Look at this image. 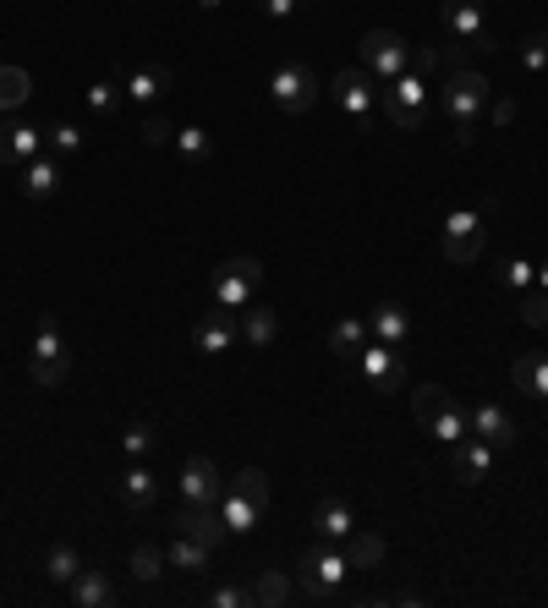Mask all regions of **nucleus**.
I'll return each mask as SVG.
<instances>
[{
  "mask_svg": "<svg viewBox=\"0 0 548 608\" xmlns=\"http://www.w3.org/2000/svg\"><path fill=\"white\" fill-rule=\"evenodd\" d=\"M537 285H543V290H548V263H537Z\"/></svg>",
  "mask_w": 548,
  "mask_h": 608,
  "instance_id": "nucleus-48",
  "label": "nucleus"
},
{
  "mask_svg": "<svg viewBox=\"0 0 548 608\" xmlns=\"http://www.w3.org/2000/svg\"><path fill=\"white\" fill-rule=\"evenodd\" d=\"M165 564H171V559H165L154 543H137V548H132V575H137V581H160Z\"/></svg>",
  "mask_w": 548,
  "mask_h": 608,
  "instance_id": "nucleus-37",
  "label": "nucleus"
},
{
  "mask_svg": "<svg viewBox=\"0 0 548 608\" xmlns=\"http://www.w3.org/2000/svg\"><path fill=\"white\" fill-rule=\"evenodd\" d=\"M439 17H445V28L461 39V50H494L488 34H483V0H445Z\"/></svg>",
  "mask_w": 548,
  "mask_h": 608,
  "instance_id": "nucleus-12",
  "label": "nucleus"
},
{
  "mask_svg": "<svg viewBox=\"0 0 548 608\" xmlns=\"http://www.w3.org/2000/svg\"><path fill=\"white\" fill-rule=\"evenodd\" d=\"M252 603H258V608H281V603H291V581H286L281 570H258V581H252Z\"/></svg>",
  "mask_w": 548,
  "mask_h": 608,
  "instance_id": "nucleus-33",
  "label": "nucleus"
},
{
  "mask_svg": "<svg viewBox=\"0 0 548 608\" xmlns=\"http://www.w3.org/2000/svg\"><path fill=\"white\" fill-rule=\"evenodd\" d=\"M241 313H247V319H241V340H247V346H269L274 335H281V319H274V308H252V301H247Z\"/></svg>",
  "mask_w": 548,
  "mask_h": 608,
  "instance_id": "nucleus-30",
  "label": "nucleus"
},
{
  "mask_svg": "<svg viewBox=\"0 0 548 608\" xmlns=\"http://www.w3.org/2000/svg\"><path fill=\"white\" fill-rule=\"evenodd\" d=\"M83 99H88V110H94V115H121V104H126V88H121V83H110V77H99V83H94Z\"/></svg>",
  "mask_w": 548,
  "mask_h": 608,
  "instance_id": "nucleus-34",
  "label": "nucleus"
},
{
  "mask_svg": "<svg viewBox=\"0 0 548 608\" xmlns=\"http://www.w3.org/2000/svg\"><path fill=\"white\" fill-rule=\"evenodd\" d=\"M510 379H515V389H521V395H532V400H548V357H537V351L515 357Z\"/></svg>",
  "mask_w": 548,
  "mask_h": 608,
  "instance_id": "nucleus-23",
  "label": "nucleus"
},
{
  "mask_svg": "<svg viewBox=\"0 0 548 608\" xmlns=\"http://www.w3.org/2000/svg\"><path fill=\"white\" fill-rule=\"evenodd\" d=\"M362 61H368V72L378 83H395L411 66V45L400 34H389V28H373V34H362Z\"/></svg>",
  "mask_w": 548,
  "mask_h": 608,
  "instance_id": "nucleus-9",
  "label": "nucleus"
},
{
  "mask_svg": "<svg viewBox=\"0 0 548 608\" xmlns=\"http://www.w3.org/2000/svg\"><path fill=\"white\" fill-rule=\"evenodd\" d=\"M154 494H160V488H154V472H149V467H132V472L121 477V505H126L132 516H137V510H149Z\"/></svg>",
  "mask_w": 548,
  "mask_h": 608,
  "instance_id": "nucleus-27",
  "label": "nucleus"
},
{
  "mask_svg": "<svg viewBox=\"0 0 548 608\" xmlns=\"http://www.w3.org/2000/svg\"><path fill=\"white\" fill-rule=\"evenodd\" d=\"M171 142H176V154H182L187 165H209V160H214V137H209L203 126H182Z\"/></svg>",
  "mask_w": 548,
  "mask_h": 608,
  "instance_id": "nucleus-31",
  "label": "nucleus"
},
{
  "mask_svg": "<svg viewBox=\"0 0 548 608\" xmlns=\"http://www.w3.org/2000/svg\"><path fill=\"white\" fill-rule=\"evenodd\" d=\"M198 7H203V12H214V7H220V0H198Z\"/></svg>",
  "mask_w": 548,
  "mask_h": 608,
  "instance_id": "nucleus-49",
  "label": "nucleus"
},
{
  "mask_svg": "<svg viewBox=\"0 0 548 608\" xmlns=\"http://www.w3.org/2000/svg\"><path fill=\"white\" fill-rule=\"evenodd\" d=\"M488 247V214L483 209H456L445 220V258L450 263H477Z\"/></svg>",
  "mask_w": 548,
  "mask_h": 608,
  "instance_id": "nucleus-8",
  "label": "nucleus"
},
{
  "mask_svg": "<svg viewBox=\"0 0 548 608\" xmlns=\"http://www.w3.org/2000/svg\"><path fill=\"white\" fill-rule=\"evenodd\" d=\"M66 368H72L66 340H61L55 319L45 313V319H39V335H34V351H28V373H34V384H39V389H55V384L66 379Z\"/></svg>",
  "mask_w": 548,
  "mask_h": 608,
  "instance_id": "nucleus-7",
  "label": "nucleus"
},
{
  "mask_svg": "<svg viewBox=\"0 0 548 608\" xmlns=\"http://www.w3.org/2000/svg\"><path fill=\"white\" fill-rule=\"evenodd\" d=\"M297 575H302V597H313V603H340V586H346V575H351V564H346V548L319 537V543L302 554Z\"/></svg>",
  "mask_w": 548,
  "mask_h": 608,
  "instance_id": "nucleus-2",
  "label": "nucleus"
},
{
  "mask_svg": "<svg viewBox=\"0 0 548 608\" xmlns=\"http://www.w3.org/2000/svg\"><path fill=\"white\" fill-rule=\"evenodd\" d=\"M110 597H115V592H110V581H104L99 570H88V564H83V570H77V581H72V603H77V608H104Z\"/></svg>",
  "mask_w": 548,
  "mask_h": 608,
  "instance_id": "nucleus-29",
  "label": "nucleus"
},
{
  "mask_svg": "<svg viewBox=\"0 0 548 608\" xmlns=\"http://www.w3.org/2000/svg\"><path fill=\"white\" fill-rule=\"evenodd\" d=\"M137 132H144V142H149V148H165V142L176 137V126H171V121H160V115H144V121H137Z\"/></svg>",
  "mask_w": 548,
  "mask_h": 608,
  "instance_id": "nucleus-44",
  "label": "nucleus"
},
{
  "mask_svg": "<svg viewBox=\"0 0 548 608\" xmlns=\"http://www.w3.org/2000/svg\"><path fill=\"white\" fill-rule=\"evenodd\" d=\"M121 88H126V99H132L137 110H149V104H154V99L171 88V72H165V66H137V72H132Z\"/></svg>",
  "mask_w": 548,
  "mask_h": 608,
  "instance_id": "nucleus-20",
  "label": "nucleus"
},
{
  "mask_svg": "<svg viewBox=\"0 0 548 608\" xmlns=\"http://www.w3.org/2000/svg\"><path fill=\"white\" fill-rule=\"evenodd\" d=\"M428 77H418V72H400L395 83H384V121L395 126V132H418L423 121H428Z\"/></svg>",
  "mask_w": 548,
  "mask_h": 608,
  "instance_id": "nucleus-3",
  "label": "nucleus"
},
{
  "mask_svg": "<svg viewBox=\"0 0 548 608\" xmlns=\"http://www.w3.org/2000/svg\"><path fill=\"white\" fill-rule=\"evenodd\" d=\"M340 548H346V564H351V570H373V564L384 559V537H378V532H362V526H357Z\"/></svg>",
  "mask_w": 548,
  "mask_h": 608,
  "instance_id": "nucleus-28",
  "label": "nucleus"
},
{
  "mask_svg": "<svg viewBox=\"0 0 548 608\" xmlns=\"http://www.w3.org/2000/svg\"><path fill=\"white\" fill-rule=\"evenodd\" d=\"M209 603H214V608H247L252 592H241L236 581H220V586H209Z\"/></svg>",
  "mask_w": 548,
  "mask_h": 608,
  "instance_id": "nucleus-43",
  "label": "nucleus"
},
{
  "mask_svg": "<svg viewBox=\"0 0 548 608\" xmlns=\"http://www.w3.org/2000/svg\"><path fill=\"white\" fill-rule=\"evenodd\" d=\"M269 94H274V104H281L286 115H302V110L319 104V72L308 61H281L274 77H269Z\"/></svg>",
  "mask_w": 548,
  "mask_h": 608,
  "instance_id": "nucleus-6",
  "label": "nucleus"
},
{
  "mask_svg": "<svg viewBox=\"0 0 548 608\" xmlns=\"http://www.w3.org/2000/svg\"><path fill=\"white\" fill-rule=\"evenodd\" d=\"M313 526H319V537H324V543H346V537L357 532V516H351V505H346L340 494H329V499H319Z\"/></svg>",
  "mask_w": 548,
  "mask_h": 608,
  "instance_id": "nucleus-16",
  "label": "nucleus"
},
{
  "mask_svg": "<svg viewBox=\"0 0 548 608\" xmlns=\"http://www.w3.org/2000/svg\"><path fill=\"white\" fill-rule=\"evenodd\" d=\"M220 494H225V477H220V467L209 461V455H192V461L182 467V499H187V505H203V510H214V505H220Z\"/></svg>",
  "mask_w": 548,
  "mask_h": 608,
  "instance_id": "nucleus-11",
  "label": "nucleus"
},
{
  "mask_svg": "<svg viewBox=\"0 0 548 608\" xmlns=\"http://www.w3.org/2000/svg\"><path fill=\"white\" fill-rule=\"evenodd\" d=\"M445 115H450L456 142L466 148V142L477 137L483 115H488V77H477V72L456 66V72H450V83H445Z\"/></svg>",
  "mask_w": 548,
  "mask_h": 608,
  "instance_id": "nucleus-1",
  "label": "nucleus"
},
{
  "mask_svg": "<svg viewBox=\"0 0 548 608\" xmlns=\"http://www.w3.org/2000/svg\"><path fill=\"white\" fill-rule=\"evenodd\" d=\"M515 308H521V324L526 330H548V290L543 285H526Z\"/></svg>",
  "mask_w": 548,
  "mask_h": 608,
  "instance_id": "nucleus-36",
  "label": "nucleus"
},
{
  "mask_svg": "<svg viewBox=\"0 0 548 608\" xmlns=\"http://www.w3.org/2000/svg\"><path fill=\"white\" fill-rule=\"evenodd\" d=\"M258 285H263V263L252 258V252H241V258H231V263H220L214 269V301L220 308H231V313H241L247 301L258 296Z\"/></svg>",
  "mask_w": 548,
  "mask_h": 608,
  "instance_id": "nucleus-5",
  "label": "nucleus"
},
{
  "mask_svg": "<svg viewBox=\"0 0 548 608\" xmlns=\"http://www.w3.org/2000/svg\"><path fill=\"white\" fill-rule=\"evenodd\" d=\"M23 193H28L34 203H50V198L61 193V171H55V160H28V165H23Z\"/></svg>",
  "mask_w": 548,
  "mask_h": 608,
  "instance_id": "nucleus-24",
  "label": "nucleus"
},
{
  "mask_svg": "<svg viewBox=\"0 0 548 608\" xmlns=\"http://www.w3.org/2000/svg\"><path fill=\"white\" fill-rule=\"evenodd\" d=\"M456 472H461V483H483V477L494 472V444L477 438V433H466V438L456 444Z\"/></svg>",
  "mask_w": 548,
  "mask_h": 608,
  "instance_id": "nucleus-17",
  "label": "nucleus"
},
{
  "mask_svg": "<svg viewBox=\"0 0 548 608\" xmlns=\"http://www.w3.org/2000/svg\"><path fill=\"white\" fill-rule=\"evenodd\" d=\"M466 427H472L477 438H488L494 449H510V444L521 438V427L510 422V411H505V406H494V400L472 406V411H466Z\"/></svg>",
  "mask_w": 548,
  "mask_h": 608,
  "instance_id": "nucleus-13",
  "label": "nucleus"
},
{
  "mask_svg": "<svg viewBox=\"0 0 548 608\" xmlns=\"http://www.w3.org/2000/svg\"><path fill=\"white\" fill-rule=\"evenodd\" d=\"M357 362H362V379H368L373 389H389V384H395V346H384V340H368Z\"/></svg>",
  "mask_w": 548,
  "mask_h": 608,
  "instance_id": "nucleus-21",
  "label": "nucleus"
},
{
  "mask_svg": "<svg viewBox=\"0 0 548 608\" xmlns=\"http://www.w3.org/2000/svg\"><path fill=\"white\" fill-rule=\"evenodd\" d=\"M488 121L494 126H510L515 121V99H488Z\"/></svg>",
  "mask_w": 548,
  "mask_h": 608,
  "instance_id": "nucleus-46",
  "label": "nucleus"
},
{
  "mask_svg": "<svg viewBox=\"0 0 548 608\" xmlns=\"http://www.w3.org/2000/svg\"><path fill=\"white\" fill-rule=\"evenodd\" d=\"M368 330H373V340H384V346H406V335H411V319H406V308L400 301H378L373 308V319H368Z\"/></svg>",
  "mask_w": 548,
  "mask_h": 608,
  "instance_id": "nucleus-19",
  "label": "nucleus"
},
{
  "mask_svg": "<svg viewBox=\"0 0 548 608\" xmlns=\"http://www.w3.org/2000/svg\"><path fill=\"white\" fill-rule=\"evenodd\" d=\"M39 148H45L39 126H23V121L0 126V165H28V160H39Z\"/></svg>",
  "mask_w": 548,
  "mask_h": 608,
  "instance_id": "nucleus-15",
  "label": "nucleus"
},
{
  "mask_svg": "<svg viewBox=\"0 0 548 608\" xmlns=\"http://www.w3.org/2000/svg\"><path fill=\"white\" fill-rule=\"evenodd\" d=\"M231 488H241V494H247V499H252L258 510H269V499H274V494H269V477H263L258 467H247V472H236V483H231Z\"/></svg>",
  "mask_w": 548,
  "mask_h": 608,
  "instance_id": "nucleus-39",
  "label": "nucleus"
},
{
  "mask_svg": "<svg viewBox=\"0 0 548 608\" xmlns=\"http://www.w3.org/2000/svg\"><path fill=\"white\" fill-rule=\"evenodd\" d=\"M50 142H55V154H83V126L61 121V126H50Z\"/></svg>",
  "mask_w": 548,
  "mask_h": 608,
  "instance_id": "nucleus-42",
  "label": "nucleus"
},
{
  "mask_svg": "<svg viewBox=\"0 0 548 608\" xmlns=\"http://www.w3.org/2000/svg\"><path fill=\"white\" fill-rule=\"evenodd\" d=\"M434 66H439V50H428V45H423V50H411V72H418V77L434 72Z\"/></svg>",
  "mask_w": 548,
  "mask_h": 608,
  "instance_id": "nucleus-47",
  "label": "nucleus"
},
{
  "mask_svg": "<svg viewBox=\"0 0 548 608\" xmlns=\"http://www.w3.org/2000/svg\"><path fill=\"white\" fill-rule=\"evenodd\" d=\"M220 516H225V526H231V532H252V526L263 521V510H258L241 488H225V494H220Z\"/></svg>",
  "mask_w": 548,
  "mask_h": 608,
  "instance_id": "nucleus-26",
  "label": "nucleus"
},
{
  "mask_svg": "<svg viewBox=\"0 0 548 608\" xmlns=\"http://www.w3.org/2000/svg\"><path fill=\"white\" fill-rule=\"evenodd\" d=\"M411 406H418V422L434 433V438H445L450 449L472 433L466 427V411L450 400V389H439V384H418V395H411Z\"/></svg>",
  "mask_w": 548,
  "mask_h": 608,
  "instance_id": "nucleus-4",
  "label": "nucleus"
},
{
  "mask_svg": "<svg viewBox=\"0 0 548 608\" xmlns=\"http://www.w3.org/2000/svg\"><path fill=\"white\" fill-rule=\"evenodd\" d=\"M499 280L521 296L526 285H537V263H526V258H505V263H499Z\"/></svg>",
  "mask_w": 548,
  "mask_h": 608,
  "instance_id": "nucleus-38",
  "label": "nucleus"
},
{
  "mask_svg": "<svg viewBox=\"0 0 548 608\" xmlns=\"http://www.w3.org/2000/svg\"><path fill=\"white\" fill-rule=\"evenodd\" d=\"M368 340H373V330H368L362 319H340V324L329 330V351H335L340 362H357Z\"/></svg>",
  "mask_w": 548,
  "mask_h": 608,
  "instance_id": "nucleus-25",
  "label": "nucleus"
},
{
  "mask_svg": "<svg viewBox=\"0 0 548 608\" xmlns=\"http://www.w3.org/2000/svg\"><path fill=\"white\" fill-rule=\"evenodd\" d=\"M297 7H302V0H258V12H263V17H274V23H291V17H297Z\"/></svg>",
  "mask_w": 548,
  "mask_h": 608,
  "instance_id": "nucleus-45",
  "label": "nucleus"
},
{
  "mask_svg": "<svg viewBox=\"0 0 548 608\" xmlns=\"http://www.w3.org/2000/svg\"><path fill=\"white\" fill-rule=\"evenodd\" d=\"M28 94H34V83H28V72L23 66H0V110H23L28 104Z\"/></svg>",
  "mask_w": 548,
  "mask_h": 608,
  "instance_id": "nucleus-32",
  "label": "nucleus"
},
{
  "mask_svg": "<svg viewBox=\"0 0 548 608\" xmlns=\"http://www.w3.org/2000/svg\"><path fill=\"white\" fill-rule=\"evenodd\" d=\"M209 543H198V537H187V532H176V543L165 548V559H171V570H187V575H209Z\"/></svg>",
  "mask_w": 548,
  "mask_h": 608,
  "instance_id": "nucleus-22",
  "label": "nucleus"
},
{
  "mask_svg": "<svg viewBox=\"0 0 548 608\" xmlns=\"http://www.w3.org/2000/svg\"><path fill=\"white\" fill-rule=\"evenodd\" d=\"M192 340H198V351H203V357H220V351H231V340H236V313L214 301V308L198 319Z\"/></svg>",
  "mask_w": 548,
  "mask_h": 608,
  "instance_id": "nucleus-14",
  "label": "nucleus"
},
{
  "mask_svg": "<svg viewBox=\"0 0 548 608\" xmlns=\"http://www.w3.org/2000/svg\"><path fill=\"white\" fill-rule=\"evenodd\" d=\"M521 66L526 72H543L548 66V34H526L521 39Z\"/></svg>",
  "mask_w": 548,
  "mask_h": 608,
  "instance_id": "nucleus-41",
  "label": "nucleus"
},
{
  "mask_svg": "<svg viewBox=\"0 0 548 608\" xmlns=\"http://www.w3.org/2000/svg\"><path fill=\"white\" fill-rule=\"evenodd\" d=\"M45 570H50V581L72 586V581H77V570H83V554H77L72 543H55V548H50V559H45Z\"/></svg>",
  "mask_w": 548,
  "mask_h": 608,
  "instance_id": "nucleus-35",
  "label": "nucleus"
},
{
  "mask_svg": "<svg viewBox=\"0 0 548 608\" xmlns=\"http://www.w3.org/2000/svg\"><path fill=\"white\" fill-rule=\"evenodd\" d=\"M121 449L132 455V461H144V455L154 449V427H149V422H132V427L121 433Z\"/></svg>",
  "mask_w": 548,
  "mask_h": 608,
  "instance_id": "nucleus-40",
  "label": "nucleus"
},
{
  "mask_svg": "<svg viewBox=\"0 0 548 608\" xmlns=\"http://www.w3.org/2000/svg\"><path fill=\"white\" fill-rule=\"evenodd\" d=\"M176 532H187V537H198V543L220 548L231 526H225V516H214V510H203V505H187V510L176 516Z\"/></svg>",
  "mask_w": 548,
  "mask_h": 608,
  "instance_id": "nucleus-18",
  "label": "nucleus"
},
{
  "mask_svg": "<svg viewBox=\"0 0 548 608\" xmlns=\"http://www.w3.org/2000/svg\"><path fill=\"white\" fill-rule=\"evenodd\" d=\"M329 88H335V99H340V110H346L351 121H368L373 104H378V88H373V72H368V66H340Z\"/></svg>",
  "mask_w": 548,
  "mask_h": 608,
  "instance_id": "nucleus-10",
  "label": "nucleus"
}]
</instances>
